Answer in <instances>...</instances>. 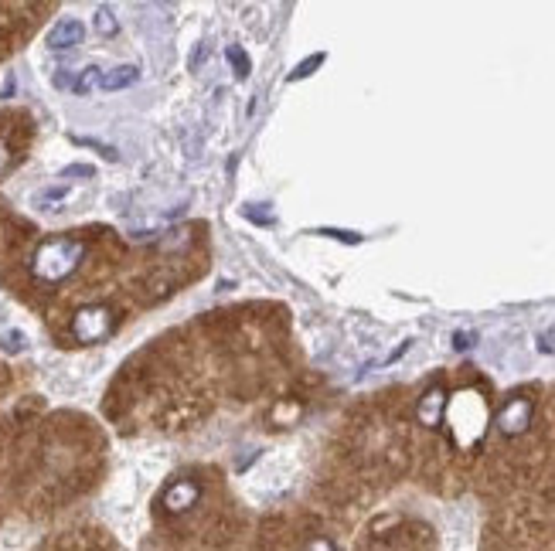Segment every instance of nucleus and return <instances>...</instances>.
I'll list each match as a JSON object with an SVG mask.
<instances>
[{
	"instance_id": "obj_5",
	"label": "nucleus",
	"mask_w": 555,
	"mask_h": 551,
	"mask_svg": "<svg viewBox=\"0 0 555 551\" xmlns=\"http://www.w3.org/2000/svg\"><path fill=\"white\" fill-rule=\"evenodd\" d=\"M443 412H447V392H443V385H433L430 392L419 398L416 419L423 422L426 429H436V426H443Z\"/></svg>"
},
{
	"instance_id": "obj_11",
	"label": "nucleus",
	"mask_w": 555,
	"mask_h": 551,
	"mask_svg": "<svg viewBox=\"0 0 555 551\" xmlns=\"http://www.w3.org/2000/svg\"><path fill=\"white\" fill-rule=\"evenodd\" d=\"M229 62H232V69H235V75H239V79H249V72H252V65H249V55L242 52L239 45H229Z\"/></svg>"
},
{
	"instance_id": "obj_13",
	"label": "nucleus",
	"mask_w": 555,
	"mask_h": 551,
	"mask_svg": "<svg viewBox=\"0 0 555 551\" xmlns=\"http://www.w3.org/2000/svg\"><path fill=\"white\" fill-rule=\"evenodd\" d=\"M321 235H331V239H341V242H351V245L361 242L358 232H338V228H321Z\"/></svg>"
},
{
	"instance_id": "obj_4",
	"label": "nucleus",
	"mask_w": 555,
	"mask_h": 551,
	"mask_svg": "<svg viewBox=\"0 0 555 551\" xmlns=\"http://www.w3.org/2000/svg\"><path fill=\"white\" fill-rule=\"evenodd\" d=\"M198 497H201V487L195 480H178V483H171V487L164 490V511L167 514H184V511H191V507L198 504Z\"/></svg>"
},
{
	"instance_id": "obj_7",
	"label": "nucleus",
	"mask_w": 555,
	"mask_h": 551,
	"mask_svg": "<svg viewBox=\"0 0 555 551\" xmlns=\"http://www.w3.org/2000/svg\"><path fill=\"white\" fill-rule=\"evenodd\" d=\"M137 79H140V69H137V65H116V69L103 72V79H99V89L120 92V89H130Z\"/></svg>"
},
{
	"instance_id": "obj_1",
	"label": "nucleus",
	"mask_w": 555,
	"mask_h": 551,
	"mask_svg": "<svg viewBox=\"0 0 555 551\" xmlns=\"http://www.w3.org/2000/svg\"><path fill=\"white\" fill-rule=\"evenodd\" d=\"M82 256H86V245L79 239H48L45 245H38L31 269L41 283H62L79 269Z\"/></svg>"
},
{
	"instance_id": "obj_2",
	"label": "nucleus",
	"mask_w": 555,
	"mask_h": 551,
	"mask_svg": "<svg viewBox=\"0 0 555 551\" xmlns=\"http://www.w3.org/2000/svg\"><path fill=\"white\" fill-rule=\"evenodd\" d=\"M109 330H113V310L109 307H86L75 313V320H72V334H75V341H82V344L103 341Z\"/></svg>"
},
{
	"instance_id": "obj_8",
	"label": "nucleus",
	"mask_w": 555,
	"mask_h": 551,
	"mask_svg": "<svg viewBox=\"0 0 555 551\" xmlns=\"http://www.w3.org/2000/svg\"><path fill=\"white\" fill-rule=\"evenodd\" d=\"M92 24H96V31H99V35H103V38H113L116 31H120V21L113 18V11H109L106 4L96 11V21H92Z\"/></svg>"
},
{
	"instance_id": "obj_6",
	"label": "nucleus",
	"mask_w": 555,
	"mask_h": 551,
	"mask_svg": "<svg viewBox=\"0 0 555 551\" xmlns=\"http://www.w3.org/2000/svg\"><path fill=\"white\" fill-rule=\"evenodd\" d=\"M82 38H86V28H82L75 18H65V21H58L52 31H48L45 45L52 48V52H69V48L82 45Z\"/></svg>"
},
{
	"instance_id": "obj_15",
	"label": "nucleus",
	"mask_w": 555,
	"mask_h": 551,
	"mask_svg": "<svg viewBox=\"0 0 555 551\" xmlns=\"http://www.w3.org/2000/svg\"><path fill=\"white\" fill-rule=\"evenodd\" d=\"M96 171H92V167H86V164H72V167H65L62 171V177H92Z\"/></svg>"
},
{
	"instance_id": "obj_17",
	"label": "nucleus",
	"mask_w": 555,
	"mask_h": 551,
	"mask_svg": "<svg viewBox=\"0 0 555 551\" xmlns=\"http://www.w3.org/2000/svg\"><path fill=\"white\" fill-rule=\"evenodd\" d=\"M453 344H457L460 351H464V347H470V334H457V337H453Z\"/></svg>"
},
{
	"instance_id": "obj_16",
	"label": "nucleus",
	"mask_w": 555,
	"mask_h": 551,
	"mask_svg": "<svg viewBox=\"0 0 555 551\" xmlns=\"http://www.w3.org/2000/svg\"><path fill=\"white\" fill-rule=\"evenodd\" d=\"M7 164H11V150H7L4 143H0V171H4Z\"/></svg>"
},
{
	"instance_id": "obj_10",
	"label": "nucleus",
	"mask_w": 555,
	"mask_h": 551,
	"mask_svg": "<svg viewBox=\"0 0 555 551\" xmlns=\"http://www.w3.org/2000/svg\"><path fill=\"white\" fill-rule=\"evenodd\" d=\"M324 52H317V55H310V58H304V62L297 65V69L290 72V82H300V79H307V75H314V69H321L324 65Z\"/></svg>"
},
{
	"instance_id": "obj_3",
	"label": "nucleus",
	"mask_w": 555,
	"mask_h": 551,
	"mask_svg": "<svg viewBox=\"0 0 555 551\" xmlns=\"http://www.w3.org/2000/svg\"><path fill=\"white\" fill-rule=\"evenodd\" d=\"M532 415H535L532 398L515 395L498 409V415H494V426H498V432H504V436H521V432H528V426H532Z\"/></svg>"
},
{
	"instance_id": "obj_9",
	"label": "nucleus",
	"mask_w": 555,
	"mask_h": 551,
	"mask_svg": "<svg viewBox=\"0 0 555 551\" xmlns=\"http://www.w3.org/2000/svg\"><path fill=\"white\" fill-rule=\"evenodd\" d=\"M99 79H103V72H99L96 65H89V69H82L79 79L72 82V89L79 92V96H86V92H92V89L99 86Z\"/></svg>"
},
{
	"instance_id": "obj_12",
	"label": "nucleus",
	"mask_w": 555,
	"mask_h": 551,
	"mask_svg": "<svg viewBox=\"0 0 555 551\" xmlns=\"http://www.w3.org/2000/svg\"><path fill=\"white\" fill-rule=\"evenodd\" d=\"M0 347H4L7 354H18V351H24V347H28V337H24L21 330H11V334L0 337Z\"/></svg>"
},
{
	"instance_id": "obj_14",
	"label": "nucleus",
	"mask_w": 555,
	"mask_h": 551,
	"mask_svg": "<svg viewBox=\"0 0 555 551\" xmlns=\"http://www.w3.org/2000/svg\"><path fill=\"white\" fill-rule=\"evenodd\" d=\"M304 551H338V545H334L331 538H314V541H307Z\"/></svg>"
}]
</instances>
